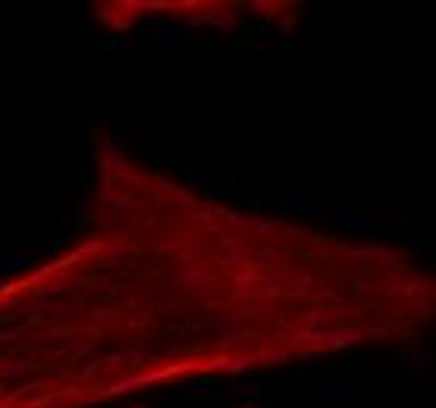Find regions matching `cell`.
<instances>
[{"label": "cell", "mask_w": 436, "mask_h": 408, "mask_svg": "<svg viewBox=\"0 0 436 408\" xmlns=\"http://www.w3.org/2000/svg\"><path fill=\"white\" fill-rule=\"evenodd\" d=\"M95 164L88 230L0 279V408H95L433 324V273L402 245L201 195L110 136Z\"/></svg>", "instance_id": "cell-1"}]
</instances>
